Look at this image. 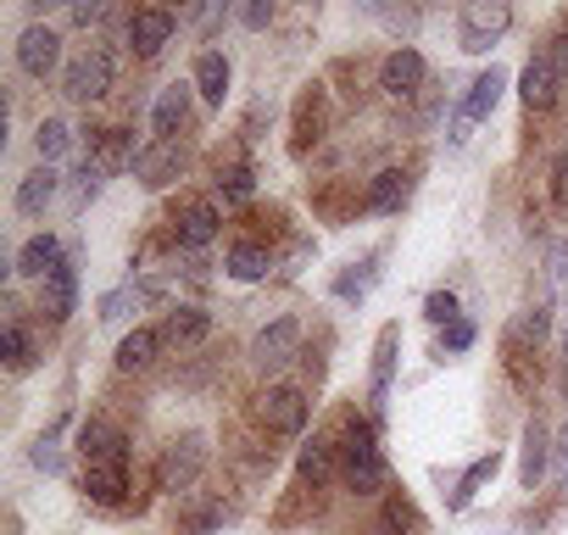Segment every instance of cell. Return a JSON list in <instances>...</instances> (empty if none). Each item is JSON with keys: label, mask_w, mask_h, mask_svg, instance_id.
I'll return each instance as SVG.
<instances>
[{"label": "cell", "mask_w": 568, "mask_h": 535, "mask_svg": "<svg viewBox=\"0 0 568 535\" xmlns=\"http://www.w3.org/2000/svg\"><path fill=\"white\" fill-rule=\"evenodd\" d=\"M217 190H223V201H251L256 179H251V168H229V173L217 179Z\"/></svg>", "instance_id": "e575fe53"}, {"label": "cell", "mask_w": 568, "mask_h": 535, "mask_svg": "<svg viewBox=\"0 0 568 535\" xmlns=\"http://www.w3.org/2000/svg\"><path fill=\"white\" fill-rule=\"evenodd\" d=\"M0 363H7L12 374H29V369H34V335H29L23 324L0 330Z\"/></svg>", "instance_id": "83f0119b"}, {"label": "cell", "mask_w": 568, "mask_h": 535, "mask_svg": "<svg viewBox=\"0 0 568 535\" xmlns=\"http://www.w3.org/2000/svg\"><path fill=\"white\" fill-rule=\"evenodd\" d=\"M551 206H557V212H568V151H557V157H551Z\"/></svg>", "instance_id": "8d00e7d4"}, {"label": "cell", "mask_w": 568, "mask_h": 535, "mask_svg": "<svg viewBox=\"0 0 568 535\" xmlns=\"http://www.w3.org/2000/svg\"><path fill=\"white\" fill-rule=\"evenodd\" d=\"M551 268H557V291H562V302H568V240L551 245Z\"/></svg>", "instance_id": "60d3db41"}, {"label": "cell", "mask_w": 568, "mask_h": 535, "mask_svg": "<svg viewBox=\"0 0 568 535\" xmlns=\"http://www.w3.org/2000/svg\"><path fill=\"white\" fill-rule=\"evenodd\" d=\"M557 474H562V485H568V424L557 430Z\"/></svg>", "instance_id": "b9f144b4"}, {"label": "cell", "mask_w": 568, "mask_h": 535, "mask_svg": "<svg viewBox=\"0 0 568 535\" xmlns=\"http://www.w3.org/2000/svg\"><path fill=\"white\" fill-rule=\"evenodd\" d=\"M335 468H341V441H329V435H313V441L302 446V457H296V474H302L313 491H318Z\"/></svg>", "instance_id": "603a6c76"}, {"label": "cell", "mask_w": 568, "mask_h": 535, "mask_svg": "<svg viewBox=\"0 0 568 535\" xmlns=\"http://www.w3.org/2000/svg\"><path fill=\"white\" fill-rule=\"evenodd\" d=\"M190 84H195V95H201L206 107H223V95H229V57H223V51H201Z\"/></svg>", "instance_id": "7402d4cb"}, {"label": "cell", "mask_w": 568, "mask_h": 535, "mask_svg": "<svg viewBox=\"0 0 568 535\" xmlns=\"http://www.w3.org/2000/svg\"><path fill=\"white\" fill-rule=\"evenodd\" d=\"M424 319L440 324V330H452V324L463 319V313H457V296H452V291H429V296H424Z\"/></svg>", "instance_id": "d6a6232c"}, {"label": "cell", "mask_w": 568, "mask_h": 535, "mask_svg": "<svg viewBox=\"0 0 568 535\" xmlns=\"http://www.w3.org/2000/svg\"><path fill=\"white\" fill-rule=\"evenodd\" d=\"M173 29H179V18H173L168 7H140V12L129 18V46H134V57H162L168 40H173Z\"/></svg>", "instance_id": "30bf717a"}, {"label": "cell", "mask_w": 568, "mask_h": 535, "mask_svg": "<svg viewBox=\"0 0 568 535\" xmlns=\"http://www.w3.org/2000/svg\"><path fill=\"white\" fill-rule=\"evenodd\" d=\"M341 480H346V491L352 496H379L385 485H390V463H385V452H379V435H374V424L368 418H346V430H341Z\"/></svg>", "instance_id": "6da1fadb"}, {"label": "cell", "mask_w": 568, "mask_h": 535, "mask_svg": "<svg viewBox=\"0 0 568 535\" xmlns=\"http://www.w3.org/2000/svg\"><path fill=\"white\" fill-rule=\"evenodd\" d=\"M112 79H118L112 46H106V40H90V46L62 68V95H68V101H101V95L112 90Z\"/></svg>", "instance_id": "7a4b0ae2"}, {"label": "cell", "mask_w": 568, "mask_h": 535, "mask_svg": "<svg viewBox=\"0 0 568 535\" xmlns=\"http://www.w3.org/2000/svg\"><path fill=\"white\" fill-rule=\"evenodd\" d=\"M402 195H407V173H402V168H385V173L374 179V190H368V212H396Z\"/></svg>", "instance_id": "1f68e13d"}, {"label": "cell", "mask_w": 568, "mask_h": 535, "mask_svg": "<svg viewBox=\"0 0 568 535\" xmlns=\"http://www.w3.org/2000/svg\"><path fill=\"white\" fill-rule=\"evenodd\" d=\"M73 446H79L84 463H112V468L129 463V435H123L112 418H84L79 435H73Z\"/></svg>", "instance_id": "8992f818"}, {"label": "cell", "mask_w": 568, "mask_h": 535, "mask_svg": "<svg viewBox=\"0 0 568 535\" xmlns=\"http://www.w3.org/2000/svg\"><path fill=\"white\" fill-rule=\"evenodd\" d=\"M223 274H229V280H240V285L267 280V251H262L256 240H234V245H229V256H223Z\"/></svg>", "instance_id": "d4e9b609"}, {"label": "cell", "mask_w": 568, "mask_h": 535, "mask_svg": "<svg viewBox=\"0 0 568 535\" xmlns=\"http://www.w3.org/2000/svg\"><path fill=\"white\" fill-rule=\"evenodd\" d=\"M190 90H195V84H168V90L156 95V107H151V140H173V134L184 129V118H190Z\"/></svg>", "instance_id": "d6986e66"}, {"label": "cell", "mask_w": 568, "mask_h": 535, "mask_svg": "<svg viewBox=\"0 0 568 535\" xmlns=\"http://www.w3.org/2000/svg\"><path fill=\"white\" fill-rule=\"evenodd\" d=\"M84 496H90L95 507H123V496H129L123 468H112V463H84Z\"/></svg>", "instance_id": "cb8c5ba5"}, {"label": "cell", "mask_w": 568, "mask_h": 535, "mask_svg": "<svg viewBox=\"0 0 568 535\" xmlns=\"http://www.w3.org/2000/svg\"><path fill=\"white\" fill-rule=\"evenodd\" d=\"M223 502H190V507H179V535H217L223 529Z\"/></svg>", "instance_id": "f1b7e54d"}, {"label": "cell", "mask_w": 568, "mask_h": 535, "mask_svg": "<svg viewBox=\"0 0 568 535\" xmlns=\"http://www.w3.org/2000/svg\"><path fill=\"white\" fill-rule=\"evenodd\" d=\"M201 474H206V435L184 430V435H179V441L156 457V491L179 496V491H190Z\"/></svg>", "instance_id": "3957f363"}, {"label": "cell", "mask_w": 568, "mask_h": 535, "mask_svg": "<svg viewBox=\"0 0 568 535\" xmlns=\"http://www.w3.org/2000/svg\"><path fill=\"white\" fill-rule=\"evenodd\" d=\"M507 23H513L507 0H468L463 18H457V46H463L468 57H485V51L507 34Z\"/></svg>", "instance_id": "277c9868"}, {"label": "cell", "mask_w": 568, "mask_h": 535, "mask_svg": "<svg viewBox=\"0 0 568 535\" xmlns=\"http://www.w3.org/2000/svg\"><path fill=\"white\" fill-rule=\"evenodd\" d=\"M256 413H262V424H267L273 435H302L313 402H307V391H296V385H267L262 402H256Z\"/></svg>", "instance_id": "5b68a950"}, {"label": "cell", "mask_w": 568, "mask_h": 535, "mask_svg": "<svg viewBox=\"0 0 568 535\" xmlns=\"http://www.w3.org/2000/svg\"><path fill=\"white\" fill-rule=\"evenodd\" d=\"M413 529H418V507L402 491H390L379 507V535H413Z\"/></svg>", "instance_id": "f546056e"}, {"label": "cell", "mask_w": 568, "mask_h": 535, "mask_svg": "<svg viewBox=\"0 0 568 535\" xmlns=\"http://www.w3.org/2000/svg\"><path fill=\"white\" fill-rule=\"evenodd\" d=\"M68 145H73V129H68L62 118H45V123L34 129V151H40V162L57 168V157H68Z\"/></svg>", "instance_id": "4dcf8cb0"}, {"label": "cell", "mask_w": 568, "mask_h": 535, "mask_svg": "<svg viewBox=\"0 0 568 535\" xmlns=\"http://www.w3.org/2000/svg\"><path fill=\"white\" fill-rule=\"evenodd\" d=\"M240 23L245 29H267L273 23V0H251V7H240Z\"/></svg>", "instance_id": "ab89813d"}, {"label": "cell", "mask_w": 568, "mask_h": 535, "mask_svg": "<svg viewBox=\"0 0 568 535\" xmlns=\"http://www.w3.org/2000/svg\"><path fill=\"white\" fill-rule=\"evenodd\" d=\"M212 335V313L206 307H173L168 313V341L173 346H201Z\"/></svg>", "instance_id": "484cf974"}, {"label": "cell", "mask_w": 568, "mask_h": 535, "mask_svg": "<svg viewBox=\"0 0 568 535\" xmlns=\"http://www.w3.org/2000/svg\"><path fill=\"white\" fill-rule=\"evenodd\" d=\"M29 463L40 468V474H62L68 463H62V452H57V441L45 435V441H34V452H29Z\"/></svg>", "instance_id": "d590c367"}, {"label": "cell", "mask_w": 568, "mask_h": 535, "mask_svg": "<svg viewBox=\"0 0 568 535\" xmlns=\"http://www.w3.org/2000/svg\"><path fill=\"white\" fill-rule=\"evenodd\" d=\"M73 307H79V268H73V256H62L45 280V313H51V324H68Z\"/></svg>", "instance_id": "9a60e30c"}, {"label": "cell", "mask_w": 568, "mask_h": 535, "mask_svg": "<svg viewBox=\"0 0 568 535\" xmlns=\"http://www.w3.org/2000/svg\"><path fill=\"white\" fill-rule=\"evenodd\" d=\"M501 90H507V73L490 62L474 84H468V95H463V107H457V118L463 123H479V118H490L496 112V101H501Z\"/></svg>", "instance_id": "ac0fdd59"}, {"label": "cell", "mask_w": 568, "mask_h": 535, "mask_svg": "<svg viewBox=\"0 0 568 535\" xmlns=\"http://www.w3.org/2000/svg\"><path fill=\"white\" fill-rule=\"evenodd\" d=\"M474 346V324L468 319H457L452 330H440V352H468Z\"/></svg>", "instance_id": "74e56055"}, {"label": "cell", "mask_w": 568, "mask_h": 535, "mask_svg": "<svg viewBox=\"0 0 568 535\" xmlns=\"http://www.w3.org/2000/svg\"><path fill=\"white\" fill-rule=\"evenodd\" d=\"M496 468H501V457H496V452H485L479 463H468V468H463V480H457V491H452V507L463 513V507H468V502H474L490 480H496Z\"/></svg>", "instance_id": "4316f807"}, {"label": "cell", "mask_w": 568, "mask_h": 535, "mask_svg": "<svg viewBox=\"0 0 568 535\" xmlns=\"http://www.w3.org/2000/svg\"><path fill=\"white\" fill-rule=\"evenodd\" d=\"M551 457H557V435L546 424H529L524 430V446H518V485L524 491H540V480L551 474Z\"/></svg>", "instance_id": "8fae6325"}, {"label": "cell", "mask_w": 568, "mask_h": 535, "mask_svg": "<svg viewBox=\"0 0 568 535\" xmlns=\"http://www.w3.org/2000/svg\"><path fill=\"white\" fill-rule=\"evenodd\" d=\"M129 307H140V291H134V285H123V291H106V296H101V319H106V324L129 319Z\"/></svg>", "instance_id": "836d02e7"}, {"label": "cell", "mask_w": 568, "mask_h": 535, "mask_svg": "<svg viewBox=\"0 0 568 535\" xmlns=\"http://www.w3.org/2000/svg\"><path fill=\"white\" fill-rule=\"evenodd\" d=\"M424 79H429V68H424V57H418L413 46H396V51L379 62V90H385L390 101L418 95V90H424Z\"/></svg>", "instance_id": "ba28073f"}, {"label": "cell", "mask_w": 568, "mask_h": 535, "mask_svg": "<svg viewBox=\"0 0 568 535\" xmlns=\"http://www.w3.org/2000/svg\"><path fill=\"white\" fill-rule=\"evenodd\" d=\"M540 57H546V62H551V73H557V79L568 84V34H557V40H551V46H546Z\"/></svg>", "instance_id": "f35d334b"}, {"label": "cell", "mask_w": 568, "mask_h": 535, "mask_svg": "<svg viewBox=\"0 0 568 535\" xmlns=\"http://www.w3.org/2000/svg\"><path fill=\"white\" fill-rule=\"evenodd\" d=\"M62 256H68V251H62L57 234H34V240H23V251H18V262H12V274H18V280H51V268H57Z\"/></svg>", "instance_id": "e0dca14e"}, {"label": "cell", "mask_w": 568, "mask_h": 535, "mask_svg": "<svg viewBox=\"0 0 568 535\" xmlns=\"http://www.w3.org/2000/svg\"><path fill=\"white\" fill-rule=\"evenodd\" d=\"M557 90H562V79L551 73V62H546V57H529L524 73H518V101H524L529 112H546V107L557 101Z\"/></svg>", "instance_id": "2e32d148"}, {"label": "cell", "mask_w": 568, "mask_h": 535, "mask_svg": "<svg viewBox=\"0 0 568 535\" xmlns=\"http://www.w3.org/2000/svg\"><path fill=\"white\" fill-rule=\"evenodd\" d=\"M296 346H302V324H296V319H273L267 330H256L251 363H256V369H284V363L296 357Z\"/></svg>", "instance_id": "9c48e42d"}, {"label": "cell", "mask_w": 568, "mask_h": 535, "mask_svg": "<svg viewBox=\"0 0 568 535\" xmlns=\"http://www.w3.org/2000/svg\"><path fill=\"white\" fill-rule=\"evenodd\" d=\"M396 352H402V324H385V330H379V341H374V385H368L374 407H385V396H390V380H396Z\"/></svg>", "instance_id": "44dd1931"}, {"label": "cell", "mask_w": 568, "mask_h": 535, "mask_svg": "<svg viewBox=\"0 0 568 535\" xmlns=\"http://www.w3.org/2000/svg\"><path fill=\"white\" fill-rule=\"evenodd\" d=\"M101 18H106V7H73V23H84V29L101 23Z\"/></svg>", "instance_id": "7bdbcfd3"}, {"label": "cell", "mask_w": 568, "mask_h": 535, "mask_svg": "<svg viewBox=\"0 0 568 535\" xmlns=\"http://www.w3.org/2000/svg\"><path fill=\"white\" fill-rule=\"evenodd\" d=\"M57 190H62L57 168H51V162H40L34 173H23V179H18V195H12V201H18V212H23V218H40V212L57 201Z\"/></svg>", "instance_id": "ffe728a7"}, {"label": "cell", "mask_w": 568, "mask_h": 535, "mask_svg": "<svg viewBox=\"0 0 568 535\" xmlns=\"http://www.w3.org/2000/svg\"><path fill=\"white\" fill-rule=\"evenodd\" d=\"M162 346H168V330H156V324H134V330L118 341V369H123V374H140V369L156 363Z\"/></svg>", "instance_id": "5bb4252c"}, {"label": "cell", "mask_w": 568, "mask_h": 535, "mask_svg": "<svg viewBox=\"0 0 568 535\" xmlns=\"http://www.w3.org/2000/svg\"><path fill=\"white\" fill-rule=\"evenodd\" d=\"M562 385H568V330H562Z\"/></svg>", "instance_id": "ee69618b"}, {"label": "cell", "mask_w": 568, "mask_h": 535, "mask_svg": "<svg viewBox=\"0 0 568 535\" xmlns=\"http://www.w3.org/2000/svg\"><path fill=\"white\" fill-rule=\"evenodd\" d=\"M217 229H223V218H217V206H212V201H190V206L173 218V240H179L184 251L212 245V240H217Z\"/></svg>", "instance_id": "4fadbf2b"}, {"label": "cell", "mask_w": 568, "mask_h": 535, "mask_svg": "<svg viewBox=\"0 0 568 535\" xmlns=\"http://www.w3.org/2000/svg\"><path fill=\"white\" fill-rule=\"evenodd\" d=\"M18 68H23L29 79H51V73L62 68V34L45 29V23H29V29L18 34Z\"/></svg>", "instance_id": "52a82bcc"}, {"label": "cell", "mask_w": 568, "mask_h": 535, "mask_svg": "<svg viewBox=\"0 0 568 535\" xmlns=\"http://www.w3.org/2000/svg\"><path fill=\"white\" fill-rule=\"evenodd\" d=\"M179 168H184L179 140H151V145L134 151V179H140L145 190H162L168 179H179Z\"/></svg>", "instance_id": "7c38bea8"}]
</instances>
